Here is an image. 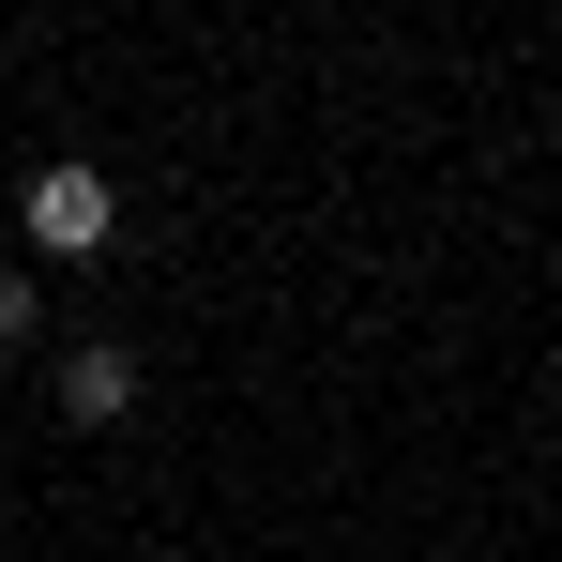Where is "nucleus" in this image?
<instances>
[{"mask_svg":"<svg viewBox=\"0 0 562 562\" xmlns=\"http://www.w3.org/2000/svg\"><path fill=\"white\" fill-rule=\"evenodd\" d=\"M15 228L77 274V259H106V244H122V183H106V168H77V153H46V168L15 183Z\"/></svg>","mask_w":562,"mask_h":562,"instance_id":"obj_1","label":"nucleus"},{"mask_svg":"<svg viewBox=\"0 0 562 562\" xmlns=\"http://www.w3.org/2000/svg\"><path fill=\"white\" fill-rule=\"evenodd\" d=\"M46 395H61V426H122V411H137V350H122V335H77Z\"/></svg>","mask_w":562,"mask_h":562,"instance_id":"obj_2","label":"nucleus"},{"mask_svg":"<svg viewBox=\"0 0 562 562\" xmlns=\"http://www.w3.org/2000/svg\"><path fill=\"white\" fill-rule=\"evenodd\" d=\"M31 335H46V289L15 274V259H0V350H31Z\"/></svg>","mask_w":562,"mask_h":562,"instance_id":"obj_3","label":"nucleus"}]
</instances>
